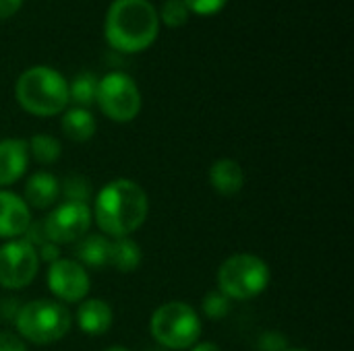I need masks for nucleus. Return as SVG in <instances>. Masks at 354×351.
Listing matches in <instances>:
<instances>
[{
  "label": "nucleus",
  "mask_w": 354,
  "mask_h": 351,
  "mask_svg": "<svg viewBox=\"0 0 354 351\" xmlns=\"http://www.w3.org/2000/svg\"><path fill=\"white\" fill-rule=\"evenodd\" d=\"M149 213V201L141 184L129 178L108 182L95 197L91 217L106 238H129L137 232Z\"/></svg>",
  "instance_id": "nucleus-1"
},
{
  "label": "nucleus",
  "mask_w": 354,
  "mask_h": 351,
  "mask_svg": "<svg viewBox=\"0 0 354 351\" xmlns=\"http://www.w3.org/2000/svg\"><path fill=\"white\" fill-rule=\"evenodd\" d=\"M160 33V17L149 0H114L106 12V41L122 52L137 54L147 50Z\"/></svg>",
  "instance_id": "nucleus-2"
},
{
  "label": "nucleus",
  "mask_w": 354,
  "mask_h": 351,
  "mask_svg": "<svg viewBox=\"0 0 354 351\" xmlns=\"http://www.w3.org/2000/svg\"><path fill=\"white\" fill-rule=\"evenodd\" d=\"M17 103L31 116L50 118L68 106V81L52 66H31L15 83Z\"/></svg>",
  "instance_id": "nucleus-3"
},
{
  "label": "nucleus",
  "mask_w": 354,
  "mask_h": 351,
  "mask_svg": "<svg viewBox=\"0 0 354 351\" xmlns=\"http://www.w3.org/2000/svg\"><path fill=\"white\" fill-rule=\"evenodd\" d=\"M73 325V317L64 304L56 300H31L19 306L15 329L21 339L35 345L60 341Z\"/></svg>",
  "instance_id": "nucleus-4"
},
{
  "label": "nucleus",
  "mask_w": 354,
  "mask_h": 351,
  "mask_svg": "<svg viewBox=\"0 0 354 351\" xmlns=\"http://www.w3.org/2000/svg\"><path fill=\"white\" fill-rule=\"evenodd\" d=\"M149 333L164 350H191L201 335V319L197 310L185 302H166L153 310Z\"/></svg>",
  "instance_id": "nucleus-5"
},
{
  "label": "nucleus",
  "mask_w": 354,
  "mask_h": 351,
  "mask_svg": "<svg viewBox=\"0 0 354 351\" xmlns=\"http://www.w3.org/2000/svg\"><path fill=\"white\" fill-rule=\"evenodd\" d=\"M216 281L218 292H222L228 300H253L270 285V267L255 254H232L220 265Z\"/></svg>",
  "instance_id": "nucleus-6"
},
{
  "label": "nucleus",
  "mask_w": 354,
  "mask_h": 351,
  "mask_svg": "<svg viewBox=\"0 0 354 351\" xmlns=\"http://www.w3.org/2000/svg\"><path fill=\"white\" fill-rule=\"evenodd\" d=\"M95 101L112 122H131L141 112V91L137 83L120 70L108 72L97 81Z\"/></svg>",
  "instance_id": "nucleus-7"
},
{
  "label": "nucleus",
  "mask_w": 354,
  "mask_h": 351,
  "mask_svg": "<svg viewBox=\"0 0 354 351\" xmlns=\"http://www.w3.org/2000/svg\"><path fill=\"white\" fill-rule=\"evenodd\" d=\"M44 234L46 240L52 244H73L79 242L81 238L87 236L91 228V209L87 203H77V201H64L56 205L44 217Z\"/></svg>",
  "instance_id": "nucleus-8"
},
{
  "label": "nucleus",
  "mask_w": 354,
  "mask_h": 351,
  "mask_svg": "<svg viewBox=\"0 0 354 351\" xmlns=\"http://www.w3.org/2000/svg\"><path fill=\"white\" fill-rule=\"evenodd\" d=\"M39 269L37 250L23 238L6 240L0 246V288L23 290L27 288Z\"/></svg>",
  "instance_id": "nucleus-9"
},
{
  "label": "nucleus",
  "mask_w": 354,
  "mask_h": 351,
  "mask_svg": "<svg viewBox=\"0 0 354 351\" xmlns=\"http://www.w3.org/2000/svg\"><path fill=\"white\" fill-rule=\"evenodd\" d=\"M48 288L62 302H83L89 294L91 281L83 265L73 259H58L48 269Z\"/></svg>",
  "instance_id": "nucleus-10"
},
{
  "label": "nucleus",
  "mask_w": 354,
  "mask_h": 351,
  "mask_svg": "<svg viewBox=\"0 0 354 351\" xmlns=\"http://www.w3.org/2000/svg\"><path fill=\"white\" fill-rule=\"evenodd\" d=\"M29 223H31V211L27 203L19 194L0 188V238L2 240L23 238Z\"/></svg>",
  "instance_id": "nucleus-11"
},
{
  "label": "nucleus",
  "mask_w": 354,
  "mask_h": 351,
  "mask_svg": "<svg viewBox=\"0 0 354 351\" xmlns=\"http://www.w3.org/2000/svg\"><path fill=\"white\" fill-rule=\"evenodd\" d=\"M29 168V147L23 139L0 141V188H6L23 178Z\"/></svg>",
  "instance_id": "nucleus-12"
},
{
  "label": "nucleus",
  "mask_w": 354,
  "mask_h": 351,
  "mask_svg": "<svg viewBox=\"0 0 354 351\" xmlns=\"http://www.w3.org/2000/svg\"><path fill=\"white\" fill-rule=\"evenodd\" d=\"M112 308L108 302L100 298H89L83 300L79 310H77V325L85 335H104L112 327Z\"/></svg>",
  "instance_id": "nucleus-13"
},
{
  "label": "nucleus",
  "mask_w": 354,
  "mask_h": 351,
  "mask_svg": "<svg viewBox=\"0 0 354 351\" xmlns=\"http://www.w3.org/2000/svg\"><path fill=\"white\" fill-rule=\"evenodd\" d=\"M209 182L214 190L222 197H234L245 186V172L234 159H218L209 168Z\"/></svg>",
  "instance_id": "nucleus-14"
},
{
  "label": "nucleus",
  "mask_w": 354,
  "mask_h": 351,
  "mask_svg": "<svg viewBox=\"0 0 354 351\" xmlns=\"http://www.w3.org/2000/svg\"><path fill=\"white\" fill-rule=\"evenodd\" d=\"M60 194V182L50 172H35L25 184V203L33 209H48Z\"/></svg>",
  "instance_id": "nucleus-15"
},
{
  "label": "nucleus",
  "mask_w": 354,
  "mask_h": 351,
  "mask_svg": "<svg viewBox=\"0 0 354 351\" xmlns=\"http://www.w3.org/2000/svg\"><path fill=\"white\" fill-rule=\"evenodd\" d=\"M110 244H112V240L106 238L104 234H89V236L81 238L75 248L77 263L83 267H91V269L106 267L110 261Z\"/></svg>",
  "instance_id": "nucleus-16"
},
{
  "label": "nucleus",
  "mask_w": 354,
  "mask_h": 351,
  "mask_svg": "<svg viewBox=\"0 0 354 351\" xmlns=\"http://www.w3.org/2000/svg\"><path fill=\"white\" fill-rule=\"evenodd\" d=\"M60 126H62V132L75 143L89 141L95 134V128H97L93 114L87 108H79V106L64 112Z\"/></svg>",
  "instance_id": "nucleus-17"
},
{
  "label": "nucleus",
  "mask_w": 354,
  "mask_h": 351,
  "mask_svg": "<svg viewBox=\"0 0 354 351\" xmlns=\"http://www.w3.org/2000/svg\"><path fill=\"white\" fill-rule=\"evenodd\" d=\"M141 263V246L131 240V238H118L110 244V261L116 271L120 273H131L139 267Z\"/></svg>",
  "instance_id": "nucleus-18"
},
{
  "label": "nucleus",
  "mask_w": 354,
  "mask_h": 351,
  "mask_svg": "<svg viewBox=\"0 0 354 351\" xmlns=\"http://www.w3.org/2000/svg\"><path fill=\"white\" fill-rule=\"evenodd\" d=\"M27 147H29V157H33L35 161H39L44 166H50V163L58 161L60 153H62L60 141L50 137V134L31 137V141H27Z\"/></svg>",
  "instance_id": "nucleus-19"
},
{
  "label": "nucleus",
  "mask_w": 354,
  "mask_h": 351,
  "mask_svg": "<svg viewBox=\"0 0 354 351\" xmlns=\"http://www.w3.org/2000/svg\"><path fill=\"white\" fill-rule=\"evenodd\" d=\"M97 95V79L93 72H81L68 83V99H73L79 108H87L95 101Z\"/></svg>",
  "instance_id": "nucleus-20"
},
{
  "label": "nucleus",
  "mask_w": 354,
  "mask_h": 351,
  "mask_svg": "<svg viewBox=\"0 0 354 351\" xmlns=\"http://www.w3.org/2000/svg\"><path fill=\"white\" fill-rule=\"evenodd\" d=\"M203 314L209 319V321H222L230 314L232 310V300H228L222 292H209L205 298H203Z\"/></svg>",
  "instance_id": "nucleus-21"
},
{
  "label": "nucleus",
  "mask_w": 354,
  "mask_h": 351,
  "mask_svg": "<svg viewBox=\"0 0 354 351\" xmlns=\"http://www.w3.org/2000/svg\"><path fill=\"white\" fill-rule=\"evenodd\" d=\"M62 194L66 201H77V203H87L91 197V184L85 176L73 174L64 180L62 184Z\"/></svg>",
  "instance_id": "nucleus-22"
},
{
  "label": "nucleus",
  "mask_w": 354,
  "mask_h": 351,
  "mask_svg": "<svg viewBox=\"0 0 354 351\" xmlns=\"http://www.w3.org/2000/svg\"><path fill=\"white\" fill-rule=\"evenodd\" d=\"M158 17L168 25V27H183L189 19V8L185 6L183 0H166L158 12Z\"/></svg>",
  "instance_id": "nucleus-23"
},
{
  "label": "nucleus",
  "mask_w": 354,
  "mask_h": 351,
  "mask_svg": "<svg viewBox=\"0 0 354 351\" xmlns=\"http://www.w3.org/2000/svg\"><path fill=\"white\" fill-rule=\"evenodd\" d=\"M183 2L189 8V12H195L201 17H212V14L220 12L228 0H183Z\"/></svg>",
  "instance_id": "nucleus-24"
},
{
  "label": "nucleus",
  "mask_w": 354,
  "mask_h": 351,
  "mask_svg": "<svg viewBox=\"0 0 354 351\" xmlns=\"http://www.w3.org/2000/svg\"><path fill=\"white\" fill-rule=\"evenodd\" d=\"M288 341L280 331H266L257 339V351H286Z\"/></svg>",
  "instance_id": "nucleus-25"
},
{
  "label": "nucleus",
  "mask_w": 354,
  "mask_h": 351,
  "mask_svg": "<svg viewBox=\"0 0 354 351\" xmlns=\"http://www.w3.org/2000/svg\"><path fill=\"white\" fill-rule=\"evenodd\" d=\"M0 351H27V345L23 343L19 335L0 331Z\"/></svg>",
  "instance_id": "nucleus-26"
},
{
  "label": "nucleus",
  "mask_w": 354,
  "mask_h": 351,
  "mask_svg": "<svg viewBox=\"0 0 354 351\" xmlns=\"http://www.w3.org/2000/svg\"><path fill=\"white\" fill-rule=\"evenodd\" d=\"M39 252H37V257L41 259V261H46V263H54V261H58L60 259V250H58V246L56 244H52V242H44L39 248H37Z\"/></svg>",
  "instance_id": "nucleus-27"
},
{
  "label": "nucleus",
  "mask_w": 354,
  "mask_h": 351,
  "mask_svg": "<svg viewBox=\"0 0 354 351\" xmlns=\"http://www.w3.org/2000/svg\"><path fill=\"white\" fill-rule=\"evenodd\" d=\"M23 0H0V21L12 17L21 8Z\"/></svg>",
  "instance_id": "nucleus-28"
},
{
  "label": "nucleus",
  "mask_w": 354,
  "mask_h": 351,
  "mask_svg": "<svg viewBox=\"0 0 354 351\" xmlns=\"http://www.w3.org/2000/svg\"><path fill=\"white\" fill-rule=\"evenodd\" d=\"M191 351H222L216 343H212V341H203V343H195Z\"/></svg>",
  "instance_id": "nucleus-29"
},
{
  "label": "nucleus",
  "mask_w": 354,
  "mask_h": 351,
  "mask_svg": "<svg viewBox=\"0 0 354 351\" xmlns=\"http://www.w3.org/2000/svg\"><path fill=\"white\" fill-rule=\"evenodd\" d=\"M104 351H129L127 348H120V345H112V348H108V350Z\"/></svg>",
  "instance_id": "nucleus-30"
},
{
  "label": "nucleus",
  "mask_w": 354,
  "mask_h": 351,
  "mask_svg": "<svg viewBox=\"0 0 354 351\" xmlns=\"http://www.w3.org/2000/svg\"><path fill=\"white\" fill-rule=\"evenodd\" d=\"M286 351H309V350H290V348H288V350Z\"/></svg>",
  "instance_id": "nucleus-31"
},
{
  "label": "nucleus",
  "mask_w": 354,
  "mask_h": 351,
  "mask_svg": "<svg viewBox=\"0 0 354 351\" xmlns=\"http://www.w3.org/2000/svg\"><path fill=\"white\" fill-rule=\"evenodd\" d=\"M151 351H162V350H151Z\"/></svg>",
  "instance_id": "nucleus-32"
}]
</instances>
